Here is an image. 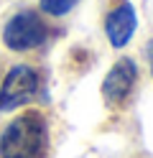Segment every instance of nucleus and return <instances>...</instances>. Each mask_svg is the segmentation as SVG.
<instances>
[{
	"label": "nucleus",
	"mask_w": 153,
	"mask_h": 158,
	"mask_svg": "<svg viewBox=\"0 0 153 158\" xmlns=\"http://www.w3.org/2000/svg\"><path fill=\"white\" fill-rule=\"evenodd\" d=\"M49 153V125L41 112L10 120L0 133V158H44Z\"/></svg>",
	"instance_id": "1"
},
{
	"label": "nucleus",
	"mask_w": 153,
	"mask_h": 158,
	"mask_svg": "<svg viewBox=\"0 0 153 158\" xmlns=\"http://www.w3.org/2000/svg\"><path fill=\"white\" fill-rule=\"evenodd\" d=\"M49 28L41 21V15L33 10H20L15 13L3 28V44L10 51H31L38 48L46 41Z\"/></svg>",
	"instance_id": "2"
},
{
	"label": "nucleus",
	"mask_w": 153,
	"mask_h": 158,
	"mask_svg": "<svg viewBox=\"0 0 153 158\" xmlns=\"http://www.w3.org/2000/svg\"><path fill=\"white\" fill-rule=\"evenodd\" d=\"M38 87L41 82H38L36 69H31L26 64H15L0 84V112H10L28 105L38 94Z\"/></svg>",
	"instance_id": "3"
},
{
	"label": "nucleus",
	"mask_w": 153,
	"mask_h": 158,
	"mask_svg": "<svg viewBox=\"0 0 153 158\" xmlns=\"http://www.w3.org/2000/svg\"><path fill=\"white\" fill-rule=\"evenodd\" d=\"M135 79H138V66L133 59L122 56L117 59L112 69L107 72L105 82H102V97H105V102L110 107L115 105H122L128 100V94L133 92V87H135Z\"/></svg>",
	"instance_id": "4"
},
{
	"label": "nucleus",
	"mask_w": 153,
	"mask_h": 158,
	"mask_svg": "<svg viewBox=\"0 0 153 158\" xmlns=\"http://www.w3.org/2000/svg\"><path fill=\"white\" fill-rule=\"evenodd\" d=\"M135 26H138L135 8H133L128 0H122L120 5H115V8L107 13L105 33H107L110 44L115 46V48H122V46H128V44H130L133 33H135Z\"/></svg>",
	"instance_id": "5"
},
{
	"label": "nucleus",
	"mask_w": 153,
	"mask_h": 158,
	"mask_svg": "<svg viewBox=\"0 0 153 158\" xmlns=\"http://www.w3.org/2000/svg\"><path fill=\"white\" fill-rule=\"evenodd\" d=\"M79 0H41V10L49 15H66Z\"/></svg>",
	"instance_id": "6"
},
{
	"label": "nucleus",
	"mask_w": 153,
	"mask_h": 158,
	"mask_svg": "<svg viewBox=\"0 0 153 158\" xmlns=\"http://www.w3.org/2000/svg\"><path fill=\"white\" fill-rule=\"evenodd\" d=\"M146 56H148V64H151V74H153V41L146 46Z\"/></svg>",
	"instance_id": "7"
}]
</instances>
